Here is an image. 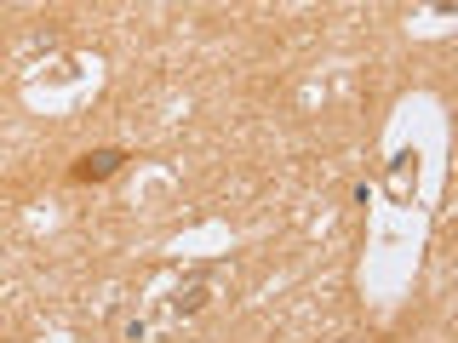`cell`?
I'll use <instances>...</instances> for the list:
<instances>
[{
	"label": "cell",
	"mask_w": 458,
	"mask_h": 343,
	"mask_svg": "<svg viewBox=\"0 0 458 343\" xmlns=\"http://www.w3.org/2000/svg\"><path fill=\"white\" fill-rule=\"evenodd\" d=\"M126 166V149H92V155H80L75 160V183H104V177H114V172H121Z\"/></svg>",
	"instance_id": "6da1fadb"
}]
</instances>
